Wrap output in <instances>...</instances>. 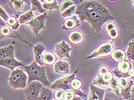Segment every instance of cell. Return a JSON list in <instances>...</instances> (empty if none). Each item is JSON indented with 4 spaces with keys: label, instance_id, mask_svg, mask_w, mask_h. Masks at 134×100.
<instances>
[{
    "label": "cell",
    "instance_id": "obj_18",
    "mask_svg": "<svg viewBox=\"0 0 134 100\" xmlns=\"http://www.w3.org/2000/svg\"><path fill=\"white\" fill-rule=\"evenodd\" d=\"M105 29L108 33L109 37L112 39H116L119 37V33L116 29L115 25L112 22H108L105 25Z\"/></svg>",
    "mask_w": 134,
    "mask_h": 100
},
{
    "label": "cell",
    "instance_id": "obj_31",
    "mask_svg": "<svg viewBox=\"0 0 134 100\" xmlns=\"http://www.w3.org/2000/svg\"><path fill=\"white\" fill-rule=\"evenodd\" d=\"M12 2L13 3L14 7L16 10L21 11L23 9L24 5L23 1L19 0H14L12 1Z\"/></svg>",
    "mask_w": 134,
    "mask_h": 100
},
{
    "label": "cell",
    "instance_id": "obj_34",
    "mask_svg": "<svg viewBox=\"0 0 134 100\" xmlns=\"http://www.w3.org/2000/svg\"><path fill=\"white\" fill-rule=\"evenodd\" d=\"M64 91L61 90H57L54 94V98L56 100H61L64 97Z\"/></svg>",
    "mask_w": 134,
    "mask_h": 100
},
{
    "label": "cell",
    "instance_id": "obj_9",
    "mask_svg": "<svg viewBox=\"0 0 134 100\" xmlns=\"http://www.w3.org/2000/svg\"><path fill=\"white\" fill-rule=\"evenodd\" d=\"M104 94V89L92 85L90 87L88 100H103Z\"/></svg>",
    "mask_w": 134,
    "mask_h": 100
},
{
    "label": "cell",
    "instance_id": "obj_43",
    "mask_svg": "<svg viewBox=\"0 0 134 100\" xmlns=\"http://www.w3.org/2000/svg\"><path fill=\"white\" fill-rule=\"evenodd\" d=\"M0 100H2V99H1V98H0Z\"/></svg>",
    "mask_w": 134,
    "mask_h": 100
},
{
    "label": "cell",
    "instance_id": "obj_38",
    "mask_svg": "<svg viewBox=\"0 0 134 100\" xmlns=\"http://www.w3.org/2000/svg\"><path fill=\"white\" fill-rule=\"evenodd\" d=\"M108 72H109V70H108L107 67H106L105 66H103L102 67H100V69L99 70V72L101 75L105 74V73H108Z\"/></svg>",
    "mask_w": 134,
    "mask_h": 100
},
{
    "label": "cell",
    "instance_id": "obj_39",
    "mask_svg": "<svg viewBox=\"0 0 134 100\" xmlns=\"http://www.w3.org/2000/svg\"><path fill=\"white\" fill-rule=\"evenodd\" d=\"M6 26V24H5L4 21L0 18V32H1V30L2 29V28H3L4 27H5V26ZM4 38H5V37H3V36L1 35V33H0V40H1V39H4Z\"/></svg>",
    "mask_w": 134,
    "mask_h": 100
},
{
    "label": "cell",
    "instance_id": "obj_29",
    "mask_svg": "<svg viewBox=\"0 0 134 100\" xmlns=\"http://www.w3.org/2000/svg\"><path fill=\"white\" fill-rule=\"evenodd\" d=\"M76 6H71L69 7L64 10L61 14V16L64 18H67V17H70L73 15L74 12H75V9Z\"/></svg>",
    "mask_w": 134,
    "mask_h": 100
},
{
    "label": "cell",
    "instance_id": "obj_19",
    "mask_svg": "<svg viewBox=\"0 0 134 100\" xmlns=\"http://www.w3.org/2000/svg\"><path fill=\"white\" fill-rule=\"evenodd\" d=\"M56 61L55 55L51 52H45L43 54V62L44 65L48 66L53 65Z\"/></svg>",
    "mask_w": 134,
    "mask_h": 100
},
{
    "label": "cell",
    "instance_id": "obj_11",
    "mask_svg": "<svg viewBox=\"0 0 134 100\" xmlns=\"http://www.w3.org/2000/svg\"><path fill=\"white\" fill-rule=\"evenodd\" d=\"M45 50V47L42 44H37L34 47V53L35 56V61L40 66H44L43 62V52Z\"/></svg>",
    "mask_w": 134,
    "mask_h": 100
},
{
    "label": "cell",
    "instance_id": "obj_26",
    "mask_svg": "<svg viewBox=\"0 0 134 100\" xmlns=\"http://www.w3.org/2000/svg\"><path fill=\"white\" fill-rule=\"evenodd\" d=\"M32 5V11H36L41 14L45 13L46 11L44 10L42 7V5L39 1L32 0L31 1Z\"/></svg>",
    "mask_w": 134,
    "mask_h": 100
},
{
    "label": "cell",
    "instance_id": "obj_7",
    "mask_svg": "<svg viewBox=\"0 0 134 100\" xmlns=\"http://www.w3.org/2000/svg\"><path fill=\"white\" fill-rule=\"evenodd\" d=\"M113 52V48L111 43H108L102 45L98 49L93 52L91 56L87 59H90L93 57H101L110 56Z\"/></svg>",
    "mask_w": 134,
    "mask_h": 100
},
{
    "label": "cell",
    "instance_id": "obj_1",
    "mask_svg": "<svg viewBox=\"0 0 134 100\" xmlns=\"http://www.w3.org/2000/svg\"><path fill=\"white\" fill-rule=\"evenodd\" d=\"M75 9L81 21H86L98 33L102 31L104 24L113 20L109 10L100 3L95 1H85Z\"/></svg>",
    "mask_w": 134,
    "mask_h": 100
},
{
    "label": "cell",
    "instance_id": "obj_22",
    "mask_svg": "<svg viewBox=\"0 0 134 100\" xmlns=\"http://www.w3.org/2000/svg\"><path fill=\"white\" fill-rule=\"evenodd\" d=\"M134 83L132 81H129V84L127 87L121 89V96L124 98L125 100H129L131 97H133L131 95V88L132 87V86L133 85Z\"/></svg>",
    "mask_w": 134,
    "mask_h": 100
},
{
    "label": "cell",
    "instance_id": "obj_42",
    "mask_svg": "<svg viewBox=\"0 0 134 100\" xmlns=\"http://www.w3.org/2000/svg\"><path fill=\"white\" fill-rule=\"evenodd\" d=\"M64 100V99H62V100Z\"/></svg>",
    "mask_w": 134,
    "mask_h": 100
},
{
    "label": "cell",
    "instance_id": "obj_5",
    "mask_svg": "<svg viewBox=\"0 0 134 100\" xmlns=\"http://www.w3.org/2000/svg\"><path fill=\"white\" fill-rule=\"evenodd\" d=\"M47 18V14L45 12L39 16L34 18L27 23L37 37L38 36L40 31L45 28V20Z\"/></svg>",
    "mask_w": 134,
    "mask_h": 100
},
{
    "label": "cell",
    "instance_id": "obj_30",
    "mask_svg": "<svg viewBox=\"0 0 134 100\" xmlns=\"http://www.w3.org/2000/svg\"><path fill=\"white\" fill-rule=\"evenodd\" d=\"M7 23L9 26L12 27L13 30L14 31H16L19 27V24L17 21V19L14 17H9L7 21Z\"/></svg>",
    "mask_w": 134,
    "mask_h": 100
},
{
    "label": "cell",
    "instance_id": "obj_6",
    "mask_svg": "<svg viewBox=\"0 0 134 100\" xmlns=\"http://www.w3.org/2000/svg\"><path fill=\"white\" fill-rule=\"evenodd\" d=\"M79 69L80 68L76 70L74 73L70 76L57 80L50 86V88L53 89L61 90L63 91H72V89L70 86V83L72 80L75 78V76L79 71Z\"/></svg>",
    "mask_w": 134,
    "mask_h": 100
},
{
    "label": "cell",
    "instance_id": "obj_24",
    "mask_svg": "<svg viewBox=\"0 0 134 100\" xmlns=\"http://www.w3.org/2000/svg\"><path fill=\"white\" fill-rule=\"evenodd\" d=\"M114 74L116 75V77L119 79L125 78L128 79L130 78H133L134 77V69H131L127 73H122L118 71V70L115 69L113 71Z\"/></svg>",
    "mask_w": 134,
    "mask_h": 100
},
{
    "label": "cell",
    "instance_id": "obj_2",
    "mask_svg": "<svg viewBox=\"0 0 134 100\" xmlns=\"http://www.w3.org/2000/svg\"><path fill=\"white\" fill-rule=\"evenodd\" d=\"M24 67L28 75L27 85L32 82L38 81L41 82L44 86L50 87V84L45 73V67L40 66L34 61L30 65L24 66Z\"/></svg>",
    "mask_w": 134,
    "mask_h": 100
},
{
    "label": "cell",
    "instance_id": "obj_3",
    "mask_svg": "<svg viewBox=\"0 0 134 100\" xmlns=\"http://www.w3.org/2000/svg\"><path fill=\"white\" fill-rule=\"evenodd\" d=\"M8 80L10 86L13 89H24L27 86L28 77L23 71L17 69L12 71Z\"/></svg>",
    "mask_w": 134,
    "mask_h": 100
},
{
    "label": "cell",
    "instance_id": "obj_40",
    "mask_svg": "<svg viewBox=\"0 0 134 100\" xmlns=\"http://www.w3.org/2000/svg\"><path fill=\"white\" fill-rule=\"evenodd\" d=\"M72 100H82L81 98L79 97H74Z\"/></svg>",
    "mask_w": 134,
    "mask_h": 100
},
{
    "label": "cell",
    "instance_id": "obj_15",
    "mask_svg": "<svg viewBox=\"0 0 134 100\" xmlns=\"http://www.w3.org/2000/svg\"><path fill=\"white\" fill-rule=\"evenodd\" d=\"M54 94L52 89L44 87L41 90L37 100H53Z\"/></svg>",
    "mask_w": 134,
    "mask_h": 100
},
{
    "label": "cell",
    "instance_id": "obj_20",
    "mask_svg": "<svg viewBox=\"0 0 134 100\" xmlns=\"http://www.w3.org/2000/svg\"><path fill=\"white\" fill-rule=\"evenodd\" d=\"M111 57L115 61L120 63L124 61L126 56L124 50L116 49L112 53Z\"/></svg>",
    "mask_w": 134,
    "mask_h": 100
},
{
    "label": "cell",
    "instance_id": "obj_25",
    "mask_svg": "<svg viewBox=\"0 0 134 100\" xmlns=\"http://www.w3.org/2000/svg\"><path fill=\"white\" fill-rule=\"evenodd\" d=\"M48 2H46L43 4L42 5V7L44 10H47L49 11H52L54 9H58V6L57 3L55 0L53 1H47Z\"/></svg>",
    "mask_w": 134,
    "mask_h": 100
},
{
    "label": "cell",
    "instance_id": "obj_14",
    "mask_svg": "<svg viewBox=\"0 0 134 100\" xmlns=\"http://www.w3.org/2000/svg\"><path fill=\"white\" fill-rule=\"evenodd\" d=\"M80 23L79 20L75 16H72L66 19L63 24L62 29L66 30H71L74 28L79 27Z\"/></svg>",
    "mask_w": 134,
    "mask_h": 100
},
{
    "label": "cell",
    "instance_id": "obj_36",
    "mask_svg": "<svg viewBox=\"0 0 134 100\" xmlns=\"http://www.w3.org/2000/svg\"><path fill=\"white\" fill-rule=\"evenodd\" d=\"M129 83V82L128 81V79L125 78H121L119 80V86L121 88V89H124L127 87Z\"/></svg>",
    "mask_w": 134,
    "mask_h": 100
},
{
    "label": "cell",
    "instance_id": "obj_8",
    "mask_svg": "<svg viewBox=\"0 0 134 100\" xmlns=\"http://www.w3.org/2000/svg\"><path fill=\"white\" fill-rule=\"evenodd\" d=\"M114 77L113 73L110 72L102 74L101 76L98 75L93 80V84L97 85L101 87H108L110 82Z\"/></svg>",
    "mask_w": 134,
    "mask_h": 100
},
{
    "label": "cell",
    "instance_id": "obj_23",
    "mask_svg": "<svg viewBox=\"0 0 134 100\" xmlns=\"http://www.w3.org/2000/svg\"><path fill=\"white\" fill-rule=\"evenodd\" d=\"M34 15L33 13V11H30L28 12L25 13L21 15L19 18V22L20 24H24L30 22L31 20L34 18Z\"/></svg>",
    "mask_w": 134,
    "mask_h": 100
},
{
    "label": "cell",
    "instance_id": "obj_21",
    "mask_svg": "<svg viewBox=\"0 0 134 100\" xmlns=\"http://www.w3.org/2000/svg\"><path fill=\"white\" fill-rule=\"evenodd\" d=\"M132 66L133 65L130 62L123 61L118 64V70L122 73H127L131 69Z\"/></svg>",
    "mask_w": 134,
    "mask_h": 100
},
{
    "label": "cell",
    "instance_id": "obj_41",
    "mask_svg": "<svg viewBox=\"0 0 134 100\" xmlns=\"http://www.w3.org/2000/svg\"><path fill=\"white\" fill-rule=\"evenodd\" d=\"M134 100V97H132V98H131L129 100Z\"/></svg>",
    "mask_w": 134,
    "mask_h": 100
},
{
    "label": "cell",
    "instance_id": "obj_4",
    "mask_svg": "<svg viewBox=\"0 0 134 100\" xmlns=\"http://www.w3.org/2000/svg\"><path fill=\"white\" fill-rule=\"evenodd\" d=\"M44 87L42 84L38 81H33L27 85L24 89L25 96L27 100H37L41 90Z\"/></svg>",
    "mask_w": 134,
    "mask_h": 100
},
{
    "label": "cell",
    "instance_id": "obj_13",
    "mask_svg": "<svg viewBox=\"0 0 134 100\" xmlns=\"http://www.w3.org/2000/svg\"><path fill=\"white\" fill-rule=\"evenodd\" d=\"M14 57V49L12 45L0 48V61Z\"/></svg>",
    "mask_w": 134,
    "mask_h": 100
},
{
    "label": "cell",
    "instance_id": "obj_16",
    "mask_svg": "<svg viewBox=\"0 0 134 100\" xmlns=\"http://www.w3.org/2000/svg\"><path fill=\"white\" fill-rule=\"evenodd\" d=\"M54 70L57 73L60 74H67L69 72V64L66 62L58 61L55 63Z\"/></svg>",
    "mask_w": 134,
    "mask_h": 100
},
{
    "label": "cell",
    "instance_id": "obj_27",
    "mask_svg": "<svg viewBox=\"0 0 134 100\" xmlns=\"http://www.w3.org/2000/svg\"><path fill=\"white\" fill-rule=\"evenodd\" d=\"M134 40L131 42L128 46V50L127 51V57L129 62L134 63Z\"/></svg>",
    "mask_w": 134,
    "mask_h": 100
},
{
    "label": "cell",
    "instance_id": "obj_28",
    "mask_svg": "<svg viewBox=\"0 0 134 100\" xmlns=\"http://www.w3.org/2000/svg\"><path fill=\"white\" fill-rule=\"evenodd\" d=\"M119 80L116 78H113V79L110 82L109 87H110V90L116 93V95H120L119 91Z\"/></svg>",
    "mask_w": 134,
    "mask_h": 100
},
{
    "label": "cell",
    "instance_id": "obj_37",
    "mask_svg": "<svg viewBox=\"0 0 134 100\" xmlns=\"http://www.w3.org/2000/svg\"><path fill=\"white\" fill-rule=\"evenodd\" d=\"M0 17L5 21H7L9 18V17L8 16L5 11L0 7Z\"/></svg>",
    "mask_w": 134,
    "mask_h": 100
},
{
    "label": "cell",
    "instance_id": "obj_32",
    "mask_svg": "<svg viewBox=\"0 0 134 100\" xmlns=\"http://www.w3.org/2000/svg\"><path fill=\"white\" fill-rule=\"evenodd\" d=\"M1 35L4 37H10V35L11 33V30L8 26H5L1 30Z\"/></svg>",
    "mask_w": 134,
    "mask_h": 100
},
{
    "label": "cell",
    "instance_id": "obj_17",
    "mask_svg": "<svg viewBox=\"0 0 134 100\" xmlns=\"http://www.w3.org/2000/svg\"><path fill=\"white\" fill-rule=\"evenodd\" d=\"M84 40L83 34L79 31H74L71 33L69 35V41L74 45H77L82 43Z\"/></svg>",
    "mask_w": 134,
    "mask_h": 100
},
{
    "label": "cell",
    "instance_id": "obj_12",
    "mask_svg": "<svg viewBox=\"0 0 134 100\" xmlns=\"http://www.w3.org/2000/svg\"><path fill=\"white\" fill-rule=\"evenodd\" d=\"M0 66L5 67L8 69H10L12 71H14L15 68L19 66H24V65L21 63L17 61L14 57L0 61Z\"/></svg>",
    "mask_w": 134,
    "mask_h": 100
},
{
    "label": "cell",
    "instance_id": "obj_33",
    "mask_svg": "<svg viewBox=\"0 0 134 100\" xmlns=\"http://www.w3.org/2000/svg\"><path fill=\"white\" fill-rule=\"evenodd\" d=\"M73 5V3L71 1H63L60 5V10L61 12H63L64 10L67 9L70 6Z\"/></svg>",
    "mask_w": 134,
    "mask_h": 100
},
{
    "label": "cell",
    "instance_id": "obj_10",
    "mask_svg": "<svg viewBox=\"0 0 134 100\" xmlns=\"http://www.w3.org/2000/svg\"><path fill=\"white\" fill-rule=\"evenodd\" d=\"M71 50H72V49H70L68 45L66 44L65 41H63L60 44L56 45L55 52L60 58L67 57L68 59H70L69 52Z\"/></svg>",
    "mask_w": 134,
    "mask_h": 100
},
{
    "label": "cell",
    "instance_id": "obj_35",
    "mask_svg": "<svg viewBox=\"0 0 134 100\" xmlns=\"http://www.w3.org/2000/svg\"><path fill=\"white\" fill-rule=\"evenodd\" d=\"M74 98V94L72 91H67L64 93L63 99L65 100H72Z\"/></svg>",
    "mask_w": 134,
    "mask_h": 100
}]
</instances>
